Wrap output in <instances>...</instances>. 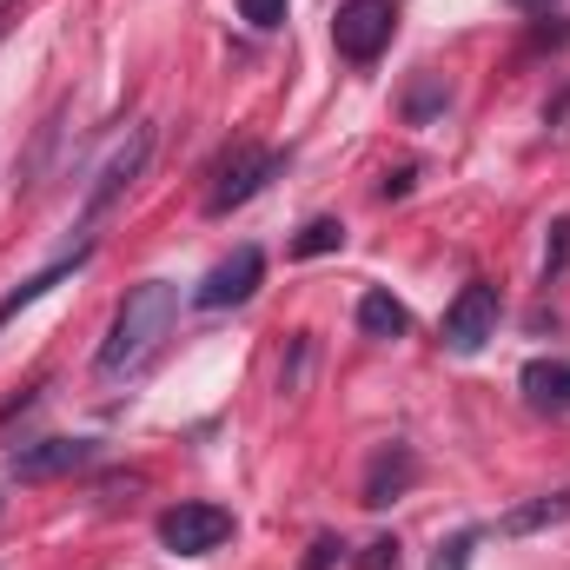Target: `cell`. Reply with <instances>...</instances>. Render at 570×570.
<instances>
[{
  "label": "cell",
  "instance_id": "2e32d148",
  "mask_svg": "<svg viewBox=\"0 0 570 570\" xmlns=\"http://www.w3.org/2000/svg\"><path fill=\"white\" fill-rule=\"evenodd\" d=\"M564 266H570V219H558V226H551V239H544V285L558 279Z\"/></svg>",
  "mask_w": 570,
  "mask_h": 570
},
{
  "label": "cell",
  "instance_id": "9c48e42d",
  "mask_svg": "<svg viewBox=\"0 0 570 570\" xmlns=\"http://www.w3.org/2000/svg\"><path fill=\"white\" fill-rule=\"evenodd\" d=\"M412 478H419V458H412V444H385V451L372 458V471H365V504H372V511L399 504V498L412 491Z\"/></svg>",
  "mask_w": 570,
  "mask_h": 570
},
{
  "label": "cell",
  "instance_id": "7a4b0ae2",
  "mask_svg": "<svg viewBox=\"0 0 570 570\" xmlns=\"http://www.w3.org/2000/svg\"><path fill=\"white\" fill-rule=\"evenodd\" d=\"M285 159L273 153V146H253V140H239L219 166H213V186H206V213L219 219V213H233V206H246L273 173H279Z\"/></svg>",
  "mask_w": 570,
  "mask_h": 570
},
{
  "label": "cell",
  "instance_id": "6da1fadb",
  "mask_svg": "<svg viewBox=\"0 0 570 570\" xmlns=\"http://www.w3.org/2000/svg\"><path fill=\"white\" fill-rule=\"evenodd\" d=\"M173 318H179V285L173 279L127 285V298H120V312H114V325H107V338H100V352H94V372H100V379L140 372L146 358L159 352V338L173 332Z\"/></svg>",
  "mask_w": 570,
  "mask_h": 570
},
{
  "label": "cell",
  "instance_id": "9a60e30c",
  "mask_svg": "<svg viewBox=\"0 0 570 570\" xmlns=\"http://www.w3.org/2000/svg\"><path fill=\"white\" fill-rule=\"evenodd\" d=\"M478 538H484L478 524H471V531H458V538H444V544H438V558H431V570H471V551H478Z\"/></svg>",
  "mask_w": 570,
  "mask_h": 570
},
{
  "label": "cell",
  "instance_id": "ffe728a7",
  "mask_svg": "<svg viewBox=\"0 0 570 570\" xmlns=\"http://www.w3.org/2000/svg\"><path fill=\"white\" fill-rule=\"evenodd\" d=\"M358 570H399V538H372L365 558H358Z\"/></svg>",
  "mask_w": 570,
  "mask_h": 570
},
{
  "label": "cell",
  "instance_id": "d6986e66",
  "mask_svg": "<svg viewBox=\"0 0 570 570\" xmlns=\"http://www.w3.org/2000/svg\"><path fill=\"white\" fill-rule=\"evenodd\" d=\"M305 358H312V332H298V338H292V365L279 372V392H298V379H305Z\"/></svg>",
  "mask_w": 570,
  "mask_h": 570
},
{
  "label": "cell",
  "instance_id": "5b68a950",
  "mask_svg": "<svg viewBox=\"0 0 570 570\" xmlns=\"http://www.w3.org/2000/svg\"><path fill=\"white\" fill-rule=\"evenodd\" d=\"M392 27H399L392 0H345L338 20H332V47L365 67V60H379V53L392 47Z\"/></svg>",
  "mask_w": 570,
  "mask_h": 570
},
{
  "label": "cell",
  "instance_id": "3957f363",
  "mask_svg": "<svg viewBox=\"0 0 570 570\" xmlns=\"http://www.w3.org/2000/svg\"><path fill=\"white\" fill-rule=\"evenodd\" d=\"M438 338H444V352H458V358H471V352H484L491 338H498V285L471 279L451 305H444V325H438Z\"/></svg>",
  "mask_w": 570,
  "mask_h": 570
},
{
  "label": "cell",
  "instance_id": "5bb4252c",
  "mask_svg": "<svg viewBox=\"0 0 570 570\" xmlns=\"http://www.w3.org/2000/svg\"><path fill=\"white\" fill-rule=\"evenodd\" d=\"M345 246V226L338 219H312L298 239H292V259H318V253H338Z\"/></svg>",
  "mask_w": 570,
  "mask_h": 570
},
{
  "label": "cell",
  "instance_id": "8fae6325",
  "mask_svg": "<svg viewBox=\"0 0 570 570\" xmlns=\"http://www.w3.org/2000/svg\"><path fill=\"white\" fill-rule=\"evenodd\" d=\"M87 259H94V246H80V253H67V259H53V266H40L33 279H20L13 292H7V298H0V325H7V318H20V312H27L33 298H47V292H53L60 279H73V273H80Z\"/></svg>",
  "mask_w": 570,
  "mask_h": 570
},
{
  "label": "cell",
  "instance_id": "7402d4cb",
  "mask_svg": "<svg viewBox=\"0 0 570 570\" xmlns=\"http://www.w3.org/2000/svg\"><path fill=\"white\" fill-rule=\"evenodd\" d=\"M405 193H412V166H399V173L379 186V199H405Z\"/></svg>",
  "mask_w": 570,
  "mask_h": 570
},
{
  "label": "cell",
  "instance_id": "52a82bcc",
  "mask_svg": "<svg viewBox=\"0 0 570 570\" xmlns=\"http://www.w3.org/2000/svg\"><path fill=\"white\" fill-rule=\"evenodd\" d=\"M259 279H266V253L259 246H233V259H219L206 279H199V305L206 312H226V305H246L253 292H259Z\"/></svg>",
  "mask_w": 570,
  "mask_h": 570
},
{
  "label": "cell",
  "instance_id": "4fadbf2b",
  "mask_svg": "<svg viewBox=\"0 0 570 570\" xmlns=\"http://www.w3.org/2000/svg\"><path fill=\"white\" fill-rule=\"evenodd\" d=\"M405 325H412V318H405V305H399L392 292H365V298H358V332H365V338H405Z\"/></svg>",
  "mask_w": 570,
  "mask_h": 570
},
{
  "label": "cell",
  "instance_id": "ba28073f",
  "mask_svg": "<svg viewBox=\"0 0 570 570\" xmlns=\"http://www.w3.org/2000/svg\"><path fill=\"white\" fill-rule=\"evenodd\" d=\"M94 464V438H40V444H20L7 458V471L20 484H47V478H67V471H87Z\"/></svg>",
  "mask_w": 570,
  "mask_h": 570
},
{
  "label": "cell",
  "instance_id": "e0dca14e",
  "mask_svg": "<svg viewBox=\"0 0 570 570\" xmlns=\"http://www.w3.org/2000/svg\"><path fill=\"white\" fill-rule=\"evenodd\" d=\"M239 13L259 27V33H273V27H285V0H239Z\"/></svg>",
  "mask_w": 570,
  "mask_h": 570
},
{
  "label": "cell",
  "instance_id": "ac0fdd59",
  "mask_svg": "<svg viewBox=\"0 0 570 570\" xmlns=\"http://www.w3.org/2000/svg\"><path fill=\"white\" fill-rule=\"evenodd\" d=\"M438 107H444V87H438V80H419V94H412V100H405V114H412V120H431V114H438Z\"/></svg>",
  "mask_w": 570,
  "mask_h": 570
},
{
  "label": "cell",
  "instance_id": "277c9868",
  "mask_svg": "<svg viewBox=\"0 0 570 570\" xmlns=\"http://www.w3.org/2000/svg\"><path fill=\"white\" fill-rule=\"evenodd\" d=\"M146 159H153V127H134L127 140L107 153V166L94 173V186H87V206H80V226H100V219H107V206H114V199H120V193L140 179Z\"/></svg>",
  "mask_w": 570,
  "mask_h": 570
},
{
  "label": "cell",
  "instance_id": "7c38bea8",
  "mask_svg": "<svg viewBox=\"0 0 570 570\" xmlns=\"http://www.w3.org/2000/svg\"><path fill=\"white\" fill-rule=\"evenodd\" d=\"M564 518H570V491H551V498L511 504V511L498 518V531H504V538H538V531H551V524H564Z\"/></svg>",
  "mask_w": 570,
  "mask_h": 570
},
{
  "label": "cell",
  "instance_id": "44dd1931",
  "mask_svg": "<svg viewBox=\"0 0 570 570\" xmlns=\"http://www.w3.org/2000/svg\"><path fill=\"white\" fill-rule=\"evenodd\" d=\"M338 551H345L338 538H312V551H305V570H332V564H338Z\"/></svg>",
  "mask_w": 570,
  "mask_h": 570
},
{
  "label": "cell",
  "instance_id": "603a6c76",
  "mask_svg": "<svg viewBox=\"0 0 570 570\" xmlns=\"http://www.w3.org/2000/svg\"><path fill=\"white\" fill-rule=\"evenodd\" d=\"M511 7H518V13H538V7H551V0H511Z\"/></svg>",
  "mask_w": 570,
  "mask_h": 570
},
{
  "label": "cell",
  "instance_id": "8992f818",
  "mask_svg": "<svg viewBox=\"0 0 570 570\" xmlns=\"http://www.w3.org/2000/svg\"><path fill=\"white\" fill-rule=\"evenodd\" d=\"M226 538H233V511H219V504H173L159 518V544L179 551V558H206Z\"/></svg>",
  "mask_w": 570,
  "mask_h": 570
},
{
  "label": "cell",
  "instance_id": "30bf717a",
  "mask_svg": "<svg viewBox=\"0 0 570 570\" xmlns=\"http://www.w3.org/2000/svg\"><path fill=\"white\" fill-rule=\"evenodd\" d=\"M518 385H524V405L531 412H544V419H564L570 412V365L564 358H531L518 372Z\"/></svg>",
  "mask_w": 570,
  "mask_h": 570
}]
</instances>
